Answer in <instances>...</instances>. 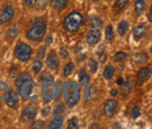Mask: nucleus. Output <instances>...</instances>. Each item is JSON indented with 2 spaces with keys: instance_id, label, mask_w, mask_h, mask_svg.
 <instances>
[{
  "instance_id": "f257e3e1",
  "label": "nucleus",
  "mask_w": 152,
  "mask_h": 129,
  "mask_svg": "<svg viewBox=\"0 0 152 129\" xmlns=\"http://www.w3.org/2000/svg\"><path fill=\"white\" fill-rule=\"evenodd\" d=\"M46 31H47L46 20L43 18H35L32 21V25L28 28L26 37L31 41L39 42V41L43 40V38L46 35Z\"/></svg>"
},
{
  "instance_id": "f03ea898",
  "label": "nucleus",
  "mask_w": 152,
  "mask_h": 129,
  "mask_svg": "<svg viewBox=\"0 0 152 129\" xmlns=\"http://www.w3.org/2000/svg\"><path fill=\"white\" fill-rule=\"evenodd\" d=\"M62 25L68 33H76L83 25V15L80 12H72L64 18Z\"/></svg>"
},
{
  "instance_id": "7ed1b4c3",
  "label": "nucleus",
  "mask_w": 152,
  "mask_h": 129,
  "mask_svg": "<svg viewBox=\"0 0 152 129\" xmlns=\"http://www.w3.org/2000/svg\"><path fill=\"white\" fill-rule=\"evenodd\" d=\"M63 96L69 107H74L80 101V88L76 82H67L63 88Z\"/></svg>"
},
{
  "instance_id": "20e7f679",
  "label": "nucleus",
  "mask_w": 152,
  "mask_h": 129,
  "mask_svg": "<svg viewBox=\"0 0 152 129\" xmlns=\"http://www.w3.org/2000/svg\"><path fill=\"white\" fill-rule=\"evenodd\" d=\"M60 88L58 86L53 82H43L42 88H41V94H42V100L45 103H49L50 101H53L54 99H56L58 95Z\"/></svg>"
},
{
  "instance_id": "39448f33",
  "label": "nucleus",
  "mask_w": 152,
  "mask_h": 129,
  "mask_svg": "<svg viewBox=\"0 0 152 129\" xmlns=\"http://www.w3.org/2000/svg\"><path fill=\"white\" fill-rule=\"evenodd\" d=\"M32 54H33V48L29 45L25 43V42H19L14 48L15 57L20 61H22V62L29 61L31 57H32Z\"/></svg>"
},
{
  "instance_id": "423d86ee",
  "label": "nucleus",
  "mask_w": 152,
  "mask_h": 129,
  "mask_svg": "<svg viewBox=\"0 0 152 129\" xmlns=\"http://www.w3.org/2000/svg\"><path fill=\"white\" fill-rule=\"evenodd\" d=\"M34 86H35V83H34L33 79H29V80L25 81L23 83H21L17 89H18V92H19V94L21 95V97H22L23 100L37 99V95H34V96H33V94H32Z\"/></svg>"
},
{
  "instance_id": "0eeeda50",
  "label": "nucleus",
  "mask_w": 152,
  "mask_h": 129,
  "mask_svg": "<svg viewBox=\"0 0 152 129\" xmlns=\"http://www.w3.org/2000/svg\"><path fill=\"white\" fill-rule=\"evenodd\" d=\"M37 114H38V106L31 103V105H27L23 111L21 113V121L27 123V122H32L35 120L37 117Z\"/></svg>"
},
{
  "instance_id": "6e6552de",
  "label": "nucleus",
  "mask_w": 152,
  "mask_h": 129,
  "mask_svg": "<svg viewBox=\"0 0 152 129\" xmlns=\"http://www.w3.org/2000/svg\"><path fill=\"white\" fill-rule=\"evenodd\" d=\"M117 108H118V102L114 99H109L103 105V113L107 117H113L117 111Z\"/></svg>"
},
{
  "instance_id": "1a4fd4ad",
  "label": "nucleus",
  "mask_w": 152,
  "mask_h": 129,
  "mask_svg": "<svg viewBox=\"0 0 152 129\" xmlns=\"http://www.w3.org/2000/svg\"><path fill=\"white\" fill-rule=\"evenodd\" d=\"M14 17V8L12 5H6L0 13V24L10 22Z\"/></svg>"
},
{
  "instance_id": "9d476101",
  "label": "nucleus",
  "mask_w": 152,
  "mask_h": 129,
  "mask_svg": "<svg viewBox=\"0 0 152 129\" xmlns=\"http://www.w3.org/2000/svg\"><path fill=\"white\" fill-rule=\"evenodd\" d=\"M101 38H102V34H101V31L99 29H96V28H90L86 35V40L87 42L90 45V46H94L96 43H98L101 41Z\"/></svg>"
},
{
  "instance_id": "9b49d317",
  "label": "nucleus",
  "mask_w": 152,
  "mask_h": 129,
  "mask_svg": "<svg viewBox=\"0 0 152 129\" xmlns=\"http://www.w3.org/2000/svg\"><path fill=\"white\" fill-rule=\"evenodd\" d=\"M46 63H47V67L49 69H57L58 68V65H60V60H58V56L55 52H50L48 56H47V60H46Z\"/></svg>"
},
{
  "instance_id": "f8f14e48",
  "label": "nucleus",
  "mask_w": 152,
  "mask_h": 129,
  "mask_svg": "<svg viewBox=\"0 0 152 129\" xmlns=\"http://www.w3.org/2000/svg\"><path fill=\"white\" fill-rule=\"evenodd\" d=\"M132 33H133V38L136 40H140V39H143V38L146 35L148 28H146V26L144 24H139V25L134 26Z\"/></svg>"
},
{
  "instance_id": "ddd939ff",
  "label": "nucleus",
  "mask_w": 152,
  "mask_h": 129,
  "mask_svg": "<svg viewBox=\"0 0 152 129\" xmlns=\"http://www.w3.org/2000/svg\"><path fill=\"white\" fill-rule=\"evenodd\" d=\"M150 75H151V71H150V67H143L138 71L137 73V80L140 82V83H144L146 82L149 79H150Z\"/></svg>"
},
{
  "instance_id": "4468645a",
  "label": "nucleus",
  "mask_w": 152,
  "mask_h": 129,
  "mask_svg": "<svg viewBox=\"0 0 152 129\" xmlns=\"http://www.w3.org/2000/svg\"><path fill=\"white\" fill-rule=\"evenodd\" d=\"M63 115H54V117L50 120L49 125H48V128L50 129H58L62 127L63 125Z\"/></svg>"
},
{
  "instance_id": "2eb2a0df",
  "label": "nucleus",
  "mask_w": 152,
  "mask_h": 129,
  "mask_svg": "<svg viewBox=\"0 0 152 129\" xmlns=\"http://www.w3.org/2000/svg\"><path fill=\"white\" fill-rule=\"evenodd\" d=\"M18 34H19V26H18L17 24H13V25L10 26V27L7 28V31H6V38H7L10 41L14 40L15 38L18 37Z\"/></svg>"
},
{
  "instance_id": "dca6fc26",
  "label": "nucleus",
  "mask_w": 152,
  "mask_h": 129,
  "mask_svg": "<svg viewBox=\"0 0 152 129\" xmlns=\"http://www.w3.org/2000/svg\"><path fill=\"white\" fill-rule=\"evenodd\" d=\"M18 99H19L18 94L11 91L10 94H8V96L5 99V101H6V106L10 107V108H14V107L17 106V103H18Z\"/></svg>"
},
{
  "instance_id": "f3484780",
  "label": "nucleus",
  "mask_w": 152,
  "mask_h": 129,
  "mask_svg": "<svg viewBox=\"0 0 152 129\" xmlns=\"http://www.w3.org/2000/svg\"><path fill=\"white\" fill-rule=\"evenodd\" d=\"M132 61L133 63H136V65H144V63H146L149 61V55L146 53H137V54H133Z\"/></svg>"
},
{
  "instance_id": "a211bd4d",
  "label": "nucleus",
  "mask_w": 152,
  "mask_h": 129,
  "mask_svg": "<svg viewBox=\"0 0 152 129\" xmlns=\"http://www.w3.org/2000/svg\"><path fill=\"white\" fill-rule=\"evenodd\" d=\"M10 92H11V88H10L8 83L0 81V100H5L8 96Z\"/></svg>"
},
{
  "instance_id": "6ab92c4d",
  "label": "nucleus",
  "mask_w": 152,
  "mask_h": 129,
  "mask_svg": "<svg viewBox=\"0 0 152 129\" xmlns=\"http://www.w3.org/2000/svg\"><path fill=\"white\" fill-rule=\"evenodd\" d=\"M89 26H90V28L101 29L103 27V20L98 17H91L89 19Z\"/></svg>"
},
{
  "instance_id": "aec40b11",
  "label": "nucleus",
  "mask_w": 152,
  "mask_h": 129,
  "mask_svg": "<svg viewBox=\"0 0 152 129\" xmlns=\"http://www.w3.org/2000/svg\"><path fill=\"white\" fill-rule=\"evenodd\" d=\"M128 29H129V21L123 20V21H121V22L118 24L117 31H118V34H119L121 37H123V35L128 32Z\"/></svg>"
},
{
  "instance_id": "412c9836",
  "label": "nucleus",
  "mask_w": 152,
  "mask_h": 129,
  "mask_svg": "<svg viewBox=\"0 0 152 129\" xmlns=\"http://www.w3.org/2000/svg\"><path fill=\"white\" fill-rule=\"evenodd\" d=\"M50 4L53 7H55L57 11H62L66 8L68 0H50Z\"/></svg>"
},
{
  "instance_id": "4be33fe9",
  "label": "nucleus",
  "mask_w": 152,
  "mask_h": 129,
  "mask_svg": "<svg viewBox=\"0 0 152 129\" xmlns=\"http://www.w3.org/2000/svg\"><path fill=\"white\" fill-rule=\"evenodd\" d=\"M114 75H115L114 66H113V65H108V66H105V68H104V71H103V76H104V79L110 80V79H113Z\"/></svg>"
},
{
  "instance_id": "5701e85b",
  "label": "nucleus",
  "mask_w": 152,
  "mask_h": 129,
  "mask_svg": "<svg viewBox=\"0 0 152 129\" xmlns=\"http://www.w3.org/2000/svg\"><path fill=\"white\" fill-rule=\"evenodd\" d=\"M145 7H146L145 0H136V2H134V11H136L137 14L143 13L144 10H145Z\"/></svg>"
},
{
  "instance_id": "b1692460",
  "label": "nucleus",
  "mask_w": 152,
  "mask_h": 129,
  "mask_svg": "<svg viewBox=\"0 0 152 129\" xmlns=\"http://www.w3.org/2000/svg\"><path fill=\"white\" fill-rule=\"evenodd\" d=\"M78 77H80V82H81V85L88 87V82H89L90 79H89V75L87 74V72H86L84 69H81V71H80Z\"/></svg>"
},
{
  "instance_id": "393cba45",
  "label": "nucleus",
  "mask_w": 152,
  "mask_h": 129,
  "mask_svg": "<svg viewBox=\"0 0 152 129\" xmlns=\"http://www.w3.org/2000/svg\"><path fill=\"white\" fill-rule=\"evenodd\" d=\"M42 67H43L42 61L37 59V60H34V62H33V65H32V71H33L34 74H39V73H41Z\"/></svg>"
},
{
  "instance_id": "a878e982",
  "label": "nucleus",
  "mask_w": 152,
  "mask_h": 129,
  "mask_svg": "<svg viewBox=\"0 0 152 129\" xmlns=\"http://www.w3.org/2000/svg\"><path fill=\"white\" fill-rule=\"evenodd\" d=\"M74 68H75V65H74L72 61L67 62L66 66H64V68H63V75H64V76L72 75V73L74 72Z\"/></svg>"
},
{
  "instance_id": "bb28decb",
  "label": "nucleus",
  "mask_w": 152,
  "mask_h": 129,
  "mask_svg": "<svg viewBox=\"0 0 152 129\" xmlns=\"http://www.w3.org/2000/svg\"><path fill=\"white\" fill-rule=\"evenodd\" d=\"M40 81L43 83V82H53L54 81V76L49 72H43L40 75Z\"/></svg>"
},
{
  "instance_id": "cd10ccee",
  "label": "nucleus",
  "mask_w": 152,
  "mask_h": 129,
  "mask_svg": "<svg viewBox=\"0 0 152 129\" xmlns=\"http://www.w3.org/2000/svg\"><path fill=\"white\" fill-rule=\"evenodd\" d=\"M88 69H89L90 73H96L97 69H98V62L94 59H90L89 62H88Z\"/></svg>"
},
{
  "instance_id": "c85d7f7f",
  "label": "nucleus",
  "mask_w": 152,
  "mask_h": 129,
  "mask_svg": "<svg viewBox=\"0 0 152 129\" xmlns=\"http://www.w3.org/2000/svg\"><path fill=\"white\" fill-rule=\"evenodd\" d=\"M105 39H107L108 41H113V40L115 39L114 28H113L111 25L107 26V28H105Z\"/></svg>"
},
{
  "instance_id": "c756f323",
  "label": "nucleus",
  "mask_w": 152,
  "mask_h": 129,
  "mask_svg": "<svg viewBox=\"0 0 152 129\" xmlns=\"http://www.w3.org/2000/svg\"><path fill=\"white\" fill-rule=\"evenodd\" d=\"M126 57H128V54H126L125 52H123V51H118V52L114 55V60L116 61V62H122V61H124Z\"/></svg>"
},
{
  "instance_id": "7c9ffc66",
  "label": "nucleus",
  "mask_w": 152,
  "mask_h": 129,
  "mask_svg": "<svg viewBox=\"0 0 152 129\" xmlns=\"http://www.w3.org/2000/svg\"><path fill=\"white\" fill-rule=\"evenodd\" d=\"M66 113V106H64V103H58L56 105V107L54 108V111H53V114L54 115H63Z\"/></svg>"
},
{
  "instance_id": "2f4dec72",
  "label": "nucleus",
  "mask_w": 152,
  "mask_h": 129,
  "mask_svg": "<svg viewBox=\"0 0 152 129\" xmlns=\"http://www.w3.org/2000/svg\"><path fill=\"white\" fill-rule=\"evenodd\" d=\"M129 5V0H116L115 8L116 10H123Z\"/></svg>"
},
{
  "instance_id": "473e14b6",
  "label": "nucleus",
  "mask_w": 152,
  "mask_h": 129,
  "mask_svg": "<svg viewBox=\"0 0 152 129\" xmlns=\"http://www.w3.org/2000/svg\"><path fill=\"white\" fill-rule=\"evenodd\" d=\"M142 114V111H140V107L138 106H134L132 109H131V117L132 119H138Z\"/></svg>"
},
{
  "instance_id": "72a5a7b5",
  "label": "nucleus",
  "mask_w": 152,
  "mask_h": 129,
  "mask_svg": "<svg viewBox=\"0 0 152 129\" xmlns=\"http://www.w3.org/2000/svg\"><path fill=\"white\" fill-rule=\"evenodd\" d=\"M68 129H77L78 128V122H77V119L73 117L72 120L68 121Z\"/></svg>"
},
{
  "instance_id": "f704fd0d",
  "label": "nucleus",
  "mask_w": 152,
  "mask_h": 129,
  "mask_svg": "<svg viewBox=\"0 0 152 129\" xmlns=\"http://www.w3.org/2000/svg\"><path fill=\"white\" fill-rule=\"evenodd\" d=\"M45 56H46V47L42 46V47L39 48L38 53H37V57H38L39 60H41V59H43Z\"/></svg>"
},
{
  "instance_id": "c9c22d12",
  "label": "nucleus",
  "mask_w": 152,
  "mask_h": 129,
  "mask_svg": "<svg viewBox=\"0 0 152 129\" xmlns=\"http://www.w3.org/2000/svg\"><path fill=\"white\" fill-rule=\"evenodd\" d=\"M18 75H19V69H18L17 67H15V68L13 67V68L10 71V77H11L12 80H15V79L18 77Z\"/></svg>"
},
{
  "instance_id": "e433bc0d",
  "label": "nucleus",
  "mask_w": 152,
  "mask_h": 129,
  "mask_svg": "<svg viewBox=\"0 0 152 129\" xmlns=\"http://www.w3.org/2000/svg\"><path fill=\"white\" fill-rule=\"evenodd\" d=\"M122 87H123V88H122V91H123V93H124V94H125L126 92H128V93L130 92V88H131V83H130V80H128L125 83H123V85H122Z\"/></svg>"
},
{
  "instance_id": "4c0bfd02",
  "label": "nucleus",
  "mask_w": 152,
  "mask_h": 129,
  "mask_svg": "<svg viewBox=\"0 0 152 129\" xmlns=\"http://www.w3.org/2000/svg\"><path fill=\"white\" fill-rule=\"evenodd\" d=\"M60 55L62 56V59H67L69 56V52L66 47H61L60 48Z\"/></svg>"
},
{
  "instance_id": "58836bf2",
  "label": "nucleus",
  "mask_w": 152,
  "mask_h": 129,
  "mask_svg": "<svg viewBox=\"0 0 152 129\" xmlns=\"http://www.w3.org/2000/svg\"><path fill=\"white\" fill-rule=\"evenodd\" d=\"M43 122L42 121H34L33 123H32V126H31V128H34V129H41L43 128Z\"/></svg>"
},
{
  "instance_id": "ea45409f",
  "label": "nucleus",
  "mask_w": 152,
  "mask_h": 129,
  "mask_svg": "<svg viewBox=\"0 0 152 129\" xmlns=\"http://www.w3.org/2000/svg\"><path fill=\"white\" fill-rule=\"evenodd\" d=\"M38 4V0H25V5L27 7H34Z\"/></svg>"
},
{
  "instance_id": "a19ab883",
  "label": "nucleus",
  "mask_w": 152,
  "mask_h": 129,
  "mask_svg": "<svg viewBox=\"0 0 152 129\" xmlns=\"http://www.w3.org/2000/svg\"><path fill=\"white\" fill-rule=\"evenodd\" d=\"M52 111V109H50V107H45L43 109H42V111H41V114H42V116L43 117H47L48 115H49V113Z\"/></svg>"
},
{
  "instance_id": "79ce46f5",
  "label": "nucleus",
  "mask_w": 152,
  "mask_h": 129,
  "mask_svg": "<svg viewBox=\"0 0 152 129\" xmlns=\"http://www.w3.org/2000/svg\"><path fill=\"white\" fill-rule=\"evenodd\" d=\"M103 53H104V46H103V45H101V47H98V48H97V52H96V54L101 56L102 54H103Z\"/></svg>"
},
{
  "instance_id": "37998d69",
  "label": "nucleus",
  "mask_w": 152,
  "mask_h": 129,
  "mask_svg": "<svg viewBox=\"0 0 152 129\" xmlns=\"http://www.w3.org/2000/svg\"><path fill=\"white\" fill-rule=\"evenodd\" d=\"M116 83H117L118 86H122V85L124 83V79H123L122 76H118V77H117V80H116Z\"/></svg>"
},
{
  "instance_id": "c03bdc74",
  "label": "nucleus",
  "mask_w": 152,
  "mask_h": 129,
  "mask_svg": "<svg viewBox=\"0 0 152 129\" xmlns=\"http://www.w3.org/2000/svg\"><path fill=\"white\" fill-rule=\"evenodd\" d=\"M52 40H53V34H49L47 39H46V46H48V45H50L52 43Z\"/></svg>"
},
{
  "instance_id": "a18cd8bd",
  "label": "nucleus",
  "mask_w": 152,
  "mask_h": 129,
  "mask_svg": "<svg viewBox=\"0 0 152 129\" xmlns=\"http://www.w3.org/2000/svg\"><path fill=\"white\" fill-rule=\"evenodd\" d=\"M90 128H91V129H94V128H101V126H99L98 123H93V125L90 126Z\"/></svg>"
},
{
  "instance_id": "49530a36",
  "label": "nucleus",
  "mask_w": 152,
  "mask_h": 129,
  "mask_svg": "<svg viewBox=\"0 0 152 129\" xmlns=\"http://www.w3.org/2000/svg\"><path fill=\"white\" fill-rule=\"evenodd\" d=\"M116 95H117V89H113V91H111V96L115 97Z\"/></svg>"
},
{
  "instance_id": "de8ad7c7",
  "label": "nucleus",
  "mask_w": 152,
  "mask_h": 129,
  "mask_svg": "<svg viewBox=\"0 0 152 129\" xmlns=\"http://www.w3.org/2000/svg\"><path fill=\"white\" fill-rule=\"evenodd\" d=\"M148 19H149V21L151 22V20H152V15H151V12H149V14H148Z\"/></svg>"
},
{
  "instance_id": "09e8293b",
  "label": "nucleus",
  "mask_w": 152,
  "mask_h": 129,
  "mask_svg": "<svg viewBox=\"0 0 152 129\" xmlns=\"http://www.w3.org/2000/svg\"><path fill=\"white\" fill-rule=\"evenodd\" d=\"M90 1H94V2H98V1H101V0H90Z\"/></svg>"
}]
</instances>
